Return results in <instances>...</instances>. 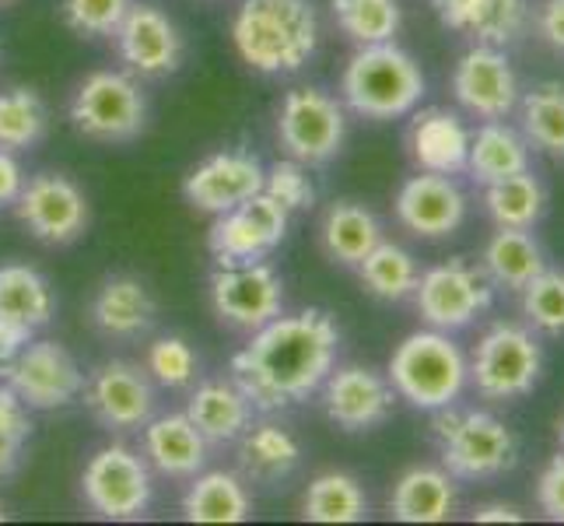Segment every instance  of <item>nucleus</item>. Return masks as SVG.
<instances>
[{
    "label": "nucleus",
    "instance_id": "nucleus-1",
    "mask_svg": "<svg viewBox=\"0 0 564 526\" xmlns=\"http://www.w3.org/2000/svg\"><path fill=\"white\" fill-rule=\"evenodd\" d=\"M340 326L323 309L274 316L252 330L249 344L231 358V379L249 397L252 411L278 415L305 404L334 373Z\"/></svg>",
    "mask_w": 564,
    "mask_h": 526
},
{
    "label": "nucleus",
    "instance_id": "nucleus-2",
    "mask_svg": "<svg viewBox=\"0 0 564 526\" xmlns=\"http://www.w3.org/2000/svg\"><path fill=\"white\" fill-rule=\"evenodd\" d=\"M231 46L263 77L299 74L319 50V14L313 0H242L231 18Z\"/></svg>",
    "mask_w": 564,
    "mask_h": 526
},
{
    "label": "nucleus",
    "instance_id": "nucleus-3",
    "mask_svg": "<svg viewBox=\"0 0 564 526\" xmlns=\"http://www.w3.org/2000/svg\"><path fill=\"white\" fill-rule=\"evenodd\" d=\"M344 106L365 120H400L424 99V74L397 43L358 46L340 77Z\"/></svg>",
    "mask_w": 564,
    "mask_h": 526
},
{
    "label": "nucleus",
    "instance_id": "nucleus-4",
    "mask_svg": "<svg viewBox=\"0 0 564 526\" xmlns=\"http://www.w3.org/2000/svg\"><path fill=\"white\" fill-rule=\"evenodd\" d=\"M389 383L397 397L417 411H442L463 397L470 383V362L445 330H417L397 344L389 358Z\"/></svg>",
    "mask_w": 564,
    "mask_h": 526
},
{
    "label": "nucleus",
    "instance_id": "nucleus-5",
    "mask_svg": "<svg viewBox=\"0 0 564 526\" xmlns=\"http://www.w3.org/2000/svg\"><path fill=\"white\" fill-rule=\"evenodd\" d=\"M70 124L88 141L127 144L148 127V99L138 77L123 71H95L70 95Z\"/></svg>",
    "mask_w": 564,
    "mask_h": 526
},
{
    "label": "nucleus",
    "instance_id": "nucleus-6",
    "mask_svg": "<svg viewBox=\"0 0 564 526\" xmlns=\"http://www.w3.org/2000/svg\"><path fill=\"white\" fill-rule=\"evenodd\" d=\"M435 436L442 466L463 481L498 477L512 471L519 460L516 436L505 428V421H498L488 411H453V407H442Z\"/></svg>",
    "mask_w": 564,
    "mask_h": 526
},
{
    "label": "nucleus",
    "instance_id": "nucleus-7",
    "mask_svg": "<svg viewBox=\"0 0 564 526\" xmlns=\"http://www.w3.org/2000/svg\"><path fill=\"white\" fill-rule=\"evenodd\" d=\"M82 495L88 509L102 519L130 523L148 516L154 502L151 466L141 453L123 442H109L95 450L82 471Z\"/></svg>",
    "mask_w": 564,
    "mask_h": 526
},
{
    "label": "nucleus",
    "instance_id": "nucleus-8",
    "mask_svg": "<svg viewBox=\"0 0 564 526\" xmlns=\"http://www.w3.org/2000/svg\"><path fill=\"white\" fill-rule=\"evenodd\" d=\"M278 141L288 159L308 169L329 165L347 141L344 106L323 88H291L278 109Z\"/></svg>",
    "mask_w": 564,
    "mask_h": 526
},
{
    "label": "nucleus",
    "instance_id": "nucleus-9",
    "mask_svg": "<svg viewBox=\"0 0 564 526\" xmlns=\"http://www.w3.org/2000/svg\"><path fill=\"white\" fill-rule=\"evenodd\" d=\"M543 373V347L527 326L495 323L480 337L470 358V383L488 400H516L527 397L540 383Z\"/></svg>",
    "mask_w": 564,
    "mask_h": 526
},
{
    "label": "nucleus",
    "instance_id": "nucleus-10",
    "mask_svg": "<svg viewBox=\"0 0 564 526\" xmlns=\"http://www.w3.org/2000/svg\"><path fill=\"white\" fill-rule=\"evenodd\" d=\"M4 379L29 411H61L85 389V373L61 341H29L14 358L0 365Z\"/></svg>",
    "mask_w": 564,
    "mask_h": 526
},
{
    "label": "nucleus",
    "instance_id": "nucleus-11",
    "mask_svg": "<svg viewBox=\"0 0 564 526\" xmlns=\"http://www.w3.org/2000/svg\"><path fill=\"white\" fill-rule=\"evenodd\" d=\"M291 214L260 190L257 197L242 201L225 214H214L207 232V249L218 267L231 264H257L274 253L288 236Z\"/></svg>",
    "mask_w": 564,
    "mask_h": 526
},
{
    "label": "nucleus",
    "instance_id": "nucleus-12",
    "mask_svg": "<svg viewBox=\"0 0 564 526\" xmlns=\"http://www.w3.org/2000/svg\"><path fill=\"white\" fill-rule=\"evenodd\" d=\"M414 302L427 326L453 334V330L470 326L480 313H488L495 291L484 270L470 267L466 260H449L417 278Z\"/></svg>",
    "mask_w": 564,
    "mask_h": 526
},
{
    "label": "nucleus",
    "instance_id": "nucleus-13",
    "mask_svg": "<svg viewBox=\"0 0 564 526\" xmlns=\"http://www.w3.org/2000/svg\"><path fill=\"white\" fill-rule=\"evenodd\" d=\"M210 305L225 326L252 334V330H260L263 323L281 316L284 285L278 278V270L267 267L263 260L218 267L210 278Z\"/></svg>",
    "mask_w": 564,
    "mask_h": 526
},
{
    "label": "nucleus",
    "instance_id": "nucleus-14",
    "mask_svg": "<svg viewBox=\"0 0 564 526\" xmlns=\"http://www.w3.org/2000/svg\"><path fill=\"white\" fill-rule=\"evenodd\" d=\"M18 218L32 232V239L46 246H70L88 228V201L82 186L61 172H39L25 180L22 197L14 204Z\"/></svg>",
    "mask_w": 564,
    "mask_h": 526
},
{
    "label": "nucleus",
    "instance_id": "nucleus-15",
    "mask_svg": "<svg viewBox=\"0 0 564 526\" xmlns=\"http://www.w3.org/2000/svg\"><path fill=\"white\" fill-rule=\"evenodd\" d=\"M85 407L109 432H133L154 418L151 376L133 362H106L85 376Z\"/></svg>",
    "mask_w": 564,
    "mask_h": 526
},
{
    "label": "nucleus",
    "instance_id": "nucleus-16",
    "mask_svg": "<svg viewBox=\"0 0 564 526\" xmlns=\"http://www.w3.org/2000/svg\"><path fill=\"white\" fill-rule=\"evenodd\" d=\"M116 50H120V61L133 77H148V82H159V77L176 74L183 64V35L176 22L154 4H138L133 0L123 25L116 29Z\"/></svg>",
    "mask_w": 564,
    "mask_h": 526
},
{
    "label": "nucleus",
    "instance_id": "nucleus-17",
    "mask_svg": "<svg viewBox=\"0 0 564 526\" xmlns=\"http://www.w3.org/2000/svg\"><path fill=\"white\" fill-rule=\"evenodd\" d=\"M323 389V411L344 432H372L393 415L397 389L389 376L368 365H334Z\"/></svg>",
    "mask_w": 564,
    "mask_h": 526
},
{
    "label": "nucleus",
    "instance_id": "nucleus-18",
    "mask_svg": "<svg viewBox=\"0 0 564 526\" xmlns=\"http://www.w3.org/2000/svg\"><path fill=\"white\" fill-rule=\"evenodd\" d=\"M263 162L252 151H218L186 175L183 197L200 214H225L263 190Z\"/></svg>",
    "mask_w": 564,
    "mask_h": 526
},
{
    "label": "nucleus",
    "instance_id": "nucleus-19",
    "mask_svg": "<svg viewBox=\"0 0 564 526\" xmlns=\"http://www.w3.org/2000/svg\"><path fill=\"white\" fill-rule=\"evenodd\" d=\"M453 95L466 112L480 116V120L509 116L519 106V82L509 56L484 43L466 50L453 71Z\"/></svg>",
    "mask_w": 564,
    "mask_h": 526
},
{
    "label": "nucleus",
    "instance_id": "nucleus-20",
    "mask_svg": "<svg viewBox=\"0 0 564 526\" xmlns=\"http://www.w3.org/2000/svg\"><path fill=\"white\" fill-rule=\"evenodd\" d=\"M397 218L417 239H445L466 218V197L453 175L417 172L397 193Z\"/></svg>",
    "mask_w": 564,
    "mask_h": 526
},
{
    "label": "nucleus",
    "instance_id": "nucleus-21",
    "mask_svg": "<svg viewBox=\"0 0 564 526\" xmlns=\"http://www.w3.org/2000/svg\"><path fill=\"white\" fill-rule=\"evenodd\" d=\"M210 442L200 436V428L183 415H162L144 425L141 436V457L148 460L151 471L172 481H189L193 474L204 471Z\"/></svg>",
    "mask_w": 564,
    "mask_h": 526
},
{
    "label": "nucleus",
    "instance_id": "nucleus-22",
    "mask_svg": "<svg viewBox=\"0 0 564 526\" xmlns=\"http://www.w3.org/2000/svg\"><path fill=\"white\" fill-rule=\"evenodd\" d=\"M445 29L484 46H505L527 29V0H432Z\"/></svg>",
    "mask_w": 564,
    "mask_h": 526
},
{
    "label": "nucleus",
    "instance_id": "nucleus-23",
    "mask_svg": "<svg viewBox=\"0 0 564 526\" xmlns=\"http://www.w3.org/2000/svg\"><path fill=\"white\" fill-rule=\"evenodd\" d=\"M154 316H159V305H154L148 285L130 275L106 278L91 299V323L112 341H133L148 334Z\"/></svg>",
    "mask_w": 564,
    "mask_h": 526
},
{
    "label": "nucleus",
    "instance_id": "nucleus-24",
    "mask_svg": "<svg viewBox=\"0 0 564 526\" xmlns=\"http://www.w3.org/2000/svg\"><path fill=\"white\" fill-rule=\"evenodd\" d=\"M406 144H411V159L421 172H438V175L466 172V159H470V130L459 124L456 112L427 109V112L414 116Z\"/></svg>",
    "mask_w": 564,
    "mask_h": 526
},
{
    "label": "nucleus",
    "instance_id": "nucleus-25",
    "mask_svg": "<svg viewBox=\"0 0 564 526\" xmlns=\"http://www.w3.org/2000/svg\"><path fill=\"white\" fill-rule=\"evenodd\" d=\"M186 418L200 428V436L210 446H225V442H236L252 425V404L236 386V379L231 383L214 379V383H200L189 394Z\"/></svg>",
    "mask_w": 564,
    "mask_h": 526
},
{
    "label": "nucleus",
    "instance_id": "nucleus-26",
    "mask_svg": "<svg viewBox=\"0 0 564 526\" xmlns=\"http://www.w3.org/2000/svg\"><path fill=\"white\" fill-rule=\"evenodd\" d=\"M456 509L453 474L438 466H414L406 471L389 495V516L400 523H445Z\"/></svg>",
    "mask_w": 564,
    "mask_h": 526
},
{
    "label": "nucleus",
    "instance_id": "nucleus-27",
    "mask_svg": "<svg viewBox=\"0 0 564 526\" xmlns=\"http://www.w3.org/2000/svg\"><path fill=\"white\" fill-rule=\"evenodd\" d=\"M239 442V471L242 481L257 484H281L284 477L295 474L302 463V446L288 428L274 421L249 425L246 432L236 439Z\"/></svg>",
    "mask_w": 564,
    "mask_h": 526
},
{
    "label": "nucleus",
    "instance_id": "nucleus-28",
    "mask_svg": "<svg viewBox=\"0 0 564 526\" xmlns=\"http://www.w3.org/2000/svg\"><path fill=\"white\" fill-rule=\"evenodd\" d=\"M319 239L329 260H337L340 267H358L382 243V225L365 204L337 201L323 214Z\"/></svg>",
    "mask_w": 564,
    "mask_h": 526
},
{
    "label": "nucleus",
    "instance_id": "nucleus-29",
    "mask_svg": "<svg viewBox=\"0 0 564 526\" xmlns=\"http://www.w3.org/2000/svg\"><path fill=\"white\" fill-rule=\"evenodd\" d=\"M193 484L183 495V519L186 523H246L252 513V498L246 481L228 471L193 474Z\"/></svg>",
    "mask_w": 564,
    "mask_h": 526
},
{
    "label": "nucleus",
    "instance_id": "nucleus-30",
    "mask_svg": "<svg viewBox=\"0 0 564 526\" xmlns=\"http://www.w3.org/2000/svg\"><path fill=\"white\" fill-rule=\"evenodd\" d=\"M543 267L547 260L530 228H498L484 246V275L498 288L522 291Z\"/></svg>",
    "mask_w": 564,
    "mask_h": 526
},
{
    "label": "nucleus",
    "instance_id": "nucleus-31",
    "mask_svg": "<svg viewBox=\"0 0 564 526\" xmlns=\"http://www.w3.org/2000/svg\"><path fill=\"white\" fill-rule=\"evenodd\" d=\"M527 169H530V141L522 138V133H516L512 127L488 120L477 133H470L466 172H470L477 183L488 186Z\"/></svg>",
    "mask_w": 564,
    "mask_h": 526
},
{
    "label": "nucleus",
    "instance_id": "nucleus-32",
    "mask_svg": "<svg viewBox=\"0 0 564 526\" xmlns=\"http://www.w3.org/2000/svg\"><path fill=\"white\" fill-rule=\"evenodd\" d=\"M53 291L50 281L29 264H0V320L43 330L53 320Z\"/></svg>",
    "mask_w": 564,
    "mask_h": 526
},
{
    "label": "nucleus",
    "instance_id": "nucleus-33",
    "mask_svg": "<svg viewBox=\"0 0 564 526\" xmlns=\"http://www.w3.org/2000/svg\"><path fill=\"white\" fill-rule=\"evenodd\" d=\"M302 516L313 523H361L368 516V495L358 477L329 471L308 481L302 495Z\"/></svg>",
    "mask_w": 564,
    "mask_h": 526
},
{
    "label": "nucleus",
    "instance_id": "nucleus-34",
    "mask_svg": "<svg viewBox=\"0 0 564 526\" xmlns=\"http://www.w3.org/2000/svg\"><path fill=\"white\" fill-rule=\"evenodd\" d=\"M484 207H488L498 228H533L543 218L547 193H543L540 180L527 169L509 175V180L484 186Z\"/></svg>",
    "mask_w": 564,
    "mask_h": 526
},
{
    "label": "nucleus",
    "instance_id": "nucleus-35",
    "mask_svg": "<svg viewBox=\"0 0 564 526\" xmlns=\"http://www.w3.org/2000/svg\"><path fill=\"white\" fill-rule=\"evenodd\" d=\"M329 14L355 46L393 43L403 25L400 0H329Z\"/></svg>",
    "mask_w": 564,
    "mask_h": 526
},
{
    "label": "nucleus",
    "instance_id": "nucleus-36",
    "mask_svg": "<svg viewBox=\"0 0 564 526\" xmlns=\"http://www.w3.org/2000/svg\"><path fill=\"white\" fill-rule=\"evenodd\" d=\"M358 275L368 296H376L382 302H403L414 296L417 288V260L397 243H379L368 257L358 264Z\"/></svg>",
    "mask_w": 564,
    "mask_h": 526
},
{
    "label": "nucleus",
    "instance_id": "nucleus-37",
    "mask_svg": "<svg viewBox=\"0 0 564 526\" xmlns=\"http://www.w3.org/2000/svg\"><path fill=\"white\" fill-rule=\"evenodd\" d=\"M50 112L43 95L35 88H8L0 92V148L29 151L46 138Z\"/></svg>",
    "mask_w": 564,
    "mask_h": 526
},
{
    "label": "nucleus",
    "instance_id": "nucleus-38",
    "mask_svg": "<svg viewBox=\"0 0 564 526\" xmlns=\"http://www.w3.org/2000/svg\"><path fill=\"white\" fill-rule=\"evenodd\" d=\"M522 133L540 151L564 159V85H540L522 95Z\"/></svg>",
    "mask_w": 564,
    "mask_h": 526
},
{
    "label": "nucleus",
    "instance_id": "nucleus-39",
    "mask_svg": "<svg viewBox=\"0 0 564 526\" xmlns=\"http://www.w3.org/2000/svg\"><path fill=\"white\" fill-rule=\"evenodd\" d=\"M522 313L543 330V334H564V270L543 267L540 275L522 288Z\"/></svg>",
    "mask_w": 564,
    "mask_h": 526
},
{
    "label": "nucleus",
    "instance_id": "nucleus-40",
    "mask_svg": "<svg viewBox=\"0 0 564 526\" xmlns=\"http://www.w3.org/2000/svg\"><path fill=\"white\" fill-rule=\"evenodd\" d=\"M133 0H61L64 25L85 39H112Z\"/></svg>",
    "mask_w": 564,
    "mask_h": 526
},
{
    "label": "nucleus",
    "instance_id": "nucleus-41",
    "mask_svg": "<svg viewBox=\"0 0 564 526\" xmlns=\"http://www.w3.org/2000/svg\"><path fill=\"white\" fill-rule=\"evenodd\" d=\"M144 373L165 389H183L197 379V355L183 337H159L148 344Z\"/></svg>",
    "mask_w": 564,
    "mask_h": 526
},
{
    "label": "nucleus",
    "instance_id": "nucleus-42",
    "mask_svg": "<svg viewBox=\"0 0 564 526\" xmlns=\"http://www.w3.org/2000/svg\"><path fill=\"white\" fill-rule=\"evenodd\" d=\"M263 193L267 197H274L288 214L308 211L316 204V186H313V180H308V165H302L295 159H281L267 169Z\"/></svg>",
    "mask_w": 564,
    "mask_h": 526
},
{
    "label": "nucleus",
    "instance_id": "nucleus-43",
    "mask_svg": "<svg viewBox=\"0 0 564 526\" xmlns=\"http://www.w3.org/2000/svg\"><path fill=\"white\" fill-rule=\"evenodd\" d=\"M536 502H540L543 516L554 519V523H564V453L551 457V463L540 471Z\"/></svg>",
    "mask_w": 564,
    "mask_h": 526
},
{
    "label": "nucleus",
    "instance_id": "nucleus-44",
    "mask_svg": "<svg viewBox=\"0 0 564 526\" xmlns=\"http://www.w3.org/2000/svg\"><path fill=\"white\" fill-rule=\"evenodd\" d=\"M0 436L14 439V442H25L32 436V418H29V407L22 404V397L0 379Z\"/></svg>",
    "mask_w": 564,
    "mask_h": 526
},
{
    "label": "nucleus",
    "instance_id": "nucleus-45",
    "mask_svg": "<svg viewBox=\"0 0 564 526\" xmlns=\"http://www.w3.org/2000/svg\"><path fill=\"white\" fill-rule=\"evenodd\" d=\"M22 190H25V169H22V162H18L14 151L0 148V211L14 207L18 197H22Z\"/></svg>",
    "mask_w": 564,
    "mask_h": 526
},
{
    "label": "nucleus",
    "instance_id": "nucleus-46",
    "mask_svg": "<svg viewBox=\"0 0 564 526\" xmlns=\"http://www.w3.org/2000/svg\"><path fill=\"white\" fill-rule=\"evenodd\" d=\"M540 35L564 53V0H547L540 8Z\"/></svg>",
    "mask_w": 564,
    "mask_h": 526
},
{
    "label": "nucleus",
    "instance_id": "nucleus-47",
    "mask_svg": "<svg viewBox=\"0 0 564 526\" xmlns=\"http://www.w3.org/2000/svg\"><path fill=\"white\" fill-rule=\"evenodd\" d=\"M474 523H522V513L509 502H488L474 509Z\"/></svg>",
    "mask_w": 564,
    "mask_h": 526
},
{
    "label": "nucleus",
    "instance_id": "nucleus-48",
    "mask_svg": "<svg viewBox=\"0 0 564 526\" xmlns=\"http://www.w3.org/2000/svg\"><path fill=\"white\" fill-rule=\"evenodd\" d=\"M22 446L25 442H14L0 436V477H11L18 466H22Z\"/></svg>",
    "mask_w": 564,
    "mask_h": 526
},
{
    "label": "nucleus",
    "instance_id": "nucleus-49",
    "mask_svg": "<svg viewBox=\"0 0 564 526\" xmlns=\"http://www.w3.org/2000/svg\"><path fill=\"white\" fill-rule=\"evenodd\" d=\"M557 439H561V446H564V418H561V425H557Z\"/></svg>",
    "mask_w": 564,
    "mask_h": 526
},
{
    "label": "nucleus",
    "instance_id": "nucleus-50",
    "mask_svg": "<svg viewBox=\"0 0 564 526\" xmlns=\"http://www.w3.org/2000/svg\"><path fill=\"white\" fill-rule=\"evenodd\" d=\"M11 4H18V0H0V8H11Z\"/></svg>",
    "mask_w": 564,
    "mask_h": 526
},
{
    "label": "nucleus",
    "instance_id": "nucleus-51",
    "mask_svg": "<svg viewBox=\"0 0 564 526\" xmlns=\"http://www.w3.org/2000/svg\"><path fill=\"white\" fill-rule=\"evenodd\" d=\"M8 519V513H4V505H0V523H4Z\"/></svg>",
    "mask_w": 564,
    "mask_h": 526
}]
</instances>
